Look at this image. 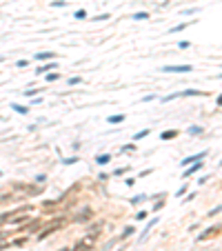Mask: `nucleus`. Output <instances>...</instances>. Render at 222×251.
Returning <instances> with one entry per match:
<instances>
[{
	"label": "nucleus",
	"mask_w": 222,
	"mask_h": 251,
	"mask_svg": "<svg viewBox=\"0 0 222 251\" xmlns=\"http://www.w3.org/2000/svg\"><path fill=\"white\" fill-rule=\"evenodd\" d=\"M160 71H164V73H189V71H193V67L191 65H164Z\"/></svg>",
	"instance_id": "1"
},
{
	"label": "nucleus",
	"mask_w": 222,
	"mask_h": 251,
	"mask_svg": "<svg viewBox=\"0 0 222 251\" xmlns=\"http://www.w3.org/2000/svg\"><path fill=\"white\" fill-rule=\"evenodd\" d=\"M204 156H207V149H204V151H198V153H193V156H187V158H184V160H182L180 164H182V167H187V164H193V162H198V160H200V158H204Z\"/></svg>",
	"instance_id": "2"
},
{
	"label": "nucleus",
	"mask_w": 222,
	"mask_h": 251,
	"mask_svg": "<svg viewBox=\"0 0 222 251\" xmlns=\"http://www.w3.org/2000/svg\"><path fill=\"white\" fill-rule=\"evenodd\" d=\"M200 167H202V164H200V162H193V164H191V167H189V169H187V173H184V178H189V176H191V173H196V171H198V169H200Z\"/></svg>",
	"instance_id": "3"
},
{
	"label": "nucleus",
	"mask_w": 222,
	"mask_h": 251,
	"mask_svg": "<svg viewBox=\"0 0 222 251\" xmlns=\"http://www.w3.org/2000/svg\"><path fill=\"white\" fill-rule=\"evenodd\" d=\"M109 160H111V156H109V153H102V156H96V162H98V164H107Z\"/></svg>",
	"instance_id": "4"
},
{
	"label": "nucleus",
	"mask_w": 222,
	"mask_h": 251,
	"mask_svg": "<svg viewBox=\"0 0 222 251\" xmlns=\"http://www.w3.org/2000/svg\"><path fill=\"white\" fill-rule=\"evenodd\" d=\"M11 109H14L16 113H29V107H22V105H16V102H14V105H11Z\"/></svg>",
	"instance_id": "5"
},
{
	"label": "nucleus",
	"mask_w": 222,
	"mask_h": 251,
	"mask_svg": "<svg viewBox=\"0 0 222 251\" xmlns=\"http://www.w3.org/2000/svg\"><path fill=\"white\" fill-rule=\"evenodd\" d=\"M49 58H56V54H49V51H44V54H36V60H49Z\"/></svg>",
	"instance_id": "6"
},
{
	"label": "nucleus",
	"mask_w": 222,
	"mask_h": 251,
	"mask_svg": "<svg viewBox=\"0 0 222 251\" xmlns=\"http://www.w3.org/2000/svg\"><path fill=\"white\" fill-rule=\"evenodd\" d=\"M175 136H178V131H162L160 138L162 140H169V138H175Z\"/></svg>",
	"instance_id": "7"
},
{
	"label": "nucleus",
	"mask_w": 222,
	"mask_h": 251,
	"mask_svg": "<svg viewBox=\"0 0 222 251\" xmlns=\"http://www.w3.org/2000/svg\"><path fill=\"white\" fill-rule=\"evenodd\" d=\"M131 18H133V20H147V18H149V14H144V11H138V14H133Z\"/></svg>",
	"instance_id": "8"
},
{
	"label": "nucleus",
	"mask_w": 222,
	"mask_h": 251,
	"mask_svg": "<svg viewBox=\"0 0 222 251\" xmlns=\"http://www.w3.org/2000/svg\"><path fill=\"white\" fill-rule=\"evenodd\" d=\"M107 120H109L111 124H116V122H122V120H124V116H109Z\"/></svg>",
	"instance_id": "9"
},
{
	"label": "nucleus",
	"mask_w": 222,
	"mask_h": 251,
	"mask_svg": "<svg viewBox=\"0 0 222 251\" xmlns=\"http://www.w3.org/2000/svg\"><path fill=\"white\" fill-rule=\"evenodd\" d=\"M53 67H56V65H44V67H40V69H38L36 73H44V71H51Z\"/></svg>",
	"instance_id": "10"
},
{
	"label": "nucleus",
	"mask_w": 222,
	"mask_h": 251,
	"mask_svg": "<svg viewBox=\"0 0 222 251\" xmlns=\"http://www.w3.org/2000/svg\"><path fill=\"white\" fill-rule=\"evenodd\" d=\"M73 18H78V20L87 18V11H84V9H80V11H76V16H73Z\"/></svg>",
	"instance_id": "11"
},
{
	"label": "nucleus",
	"mask_w": 222,
	"mask_h": 251,
	"mask_svg": "<svg viewBox=\"0 0 222 251\" xmlns=\"http://www.w3.org/2000/svg\"><path fill=\"white\" fill-rule=\"evenodd\" d=\"M178 47H180V49H189V47H191V42H189V40H180V42H178Z\"/></svg>",
	"instance_id": "12"
},
{
	"label": "nucleus",
	"mask_w": 222,
	"mask_h": 251,
	"mask_svg": "<svg viewBox=\"0 0 222 251\" xmlns=\"http://www.w3.org/2000/svg\"><path fill=\"white\" fill-rule=\"evenodd\" d=\"M189 133H191V136H198V133H202V127H191V129H189Z\"/></svg>",
	"instance_id": "13"
},
{
	"label": "nucleus",
	"mask_w": 222,
	"mask_h": 251,
	"mask_svg": "<svg viewBox=\"0 0 222 251\" xmlns=\"http://www.w3.org/2000/svg\"><path fill=\"white\" fill-rule=\"evenodd\" d=\"M156 100V93H149V96H142V102H151Z\"/></svg>",
	"instance_id": "14"
},
{
	"label": "nucleus",
	"mask_w": 222,
	"mask_h": 251,
	"mask_svg": "<svg viewBox=\"0 0 222 251\" xmlns=\"http://www.w3.org/2000/svg\"><path fill=\"white\" fill-rule=\"evenodd\" d=\"M147 133H149V129H142V131H140V133H138V136H135V140H142V138H144V136H147Z\"/></svg>",
	"instance_id": "15"
},
{
	"label": "nucleus",
	"mask_w": 222,
	"mask_h": 251,
	"mask_svg": "<svg viewBox=\"0 0 222 251\" xmlns=\"http://www.w3.org/2000/svg\"><path fill=\"white\" fill-rule=\"evenodd\" d=\"M184 27H187V25H184V22H182V25H178V27H173V29H171V33H175V31H182V29H184Z\"/></svg>",
	"instance_id": "16"
},
{
	"label": "nucleus",
	"mask_w": 222,
	"mask_h": 251,
	"mask_svg": "<svg viewBox=\"0 0 222 251\" xmlns=\"http://www.w3.org/2000/svg\"><path fill=\"white\" fill-rule=\"evenodd\" d=\"M58 78H60V73H49L47 80H58Z\"/></svg>",
	"instance_id": "17"
},
{
	"label": "nucleus",
	"mask_w": 222,
	"mask_h": 251,
	"mask_svg": "<svg viewBox=\"0 0 222 251\" xmlns=\"http://www.w3.org/2000/svg\"><path fill=\"white\" fill-rule=\"evenodd\" d=\"M38 93V89H29V91H25V96H29V98H31V96H36Z\"/></svg>",
	"instance_id": "18"
},
{
	"label": "nucleus",
	"mask_w": 222,
	"mask_h": 251,
	"mask_svg": "<svg viewBox=\"0 0 222 251\" xmlns=\"http://www.w3.org/2000/svg\"><path fill=\"white\" fill-rule=\"evenodd\" d=\"M131 233H133V229H131V227H127V229H124V233H122V236L127 238V236H131Z\"/></svg>",
	"instance_id": "19"
},
{
	"label": "nucleus",
	"mask_w": 222,
	"mask_h": 251,
	"mask_svg": "<svg viewBox=\"0 0 222 251\" xmlns=\"http://www.w3.org/2000/svg\"><path fill=\"white\" fill-rule=\"evenodd\" d=\"M76 160H78V158H67V160H62V162H65V164H73Z\"/></svg>",
	"instance_id": "20"
},
{
	"label": "nucleus",
	"mask_w": 222,
	"mask_h": 251,
	"mask_svg": "<svg viewBox=\"0 0 222 251\" xmlns=\"http://www.w3.org/2000/svg\"><path fill=\"white\" fill-rule=\"evenodd\" d=\"M218 105H220V107H222V96H220V98H218Z\"/></svg>",
	"instance_id": "21"
},
{
	"label": "nucleus",
	"mask_w": 222,
	"mask_h": 251,
	"mask_svg": "<svg viewBox=\"0 0 222 251\" xmlns=\"http://www.w3.org/2000/svg\"><path fill=\"white\" fill-rule=\"evenodd\" d=\"M220 167H222V160H220Z\"/></svg>",
	"instance_id": "22"
}]
</instances>
